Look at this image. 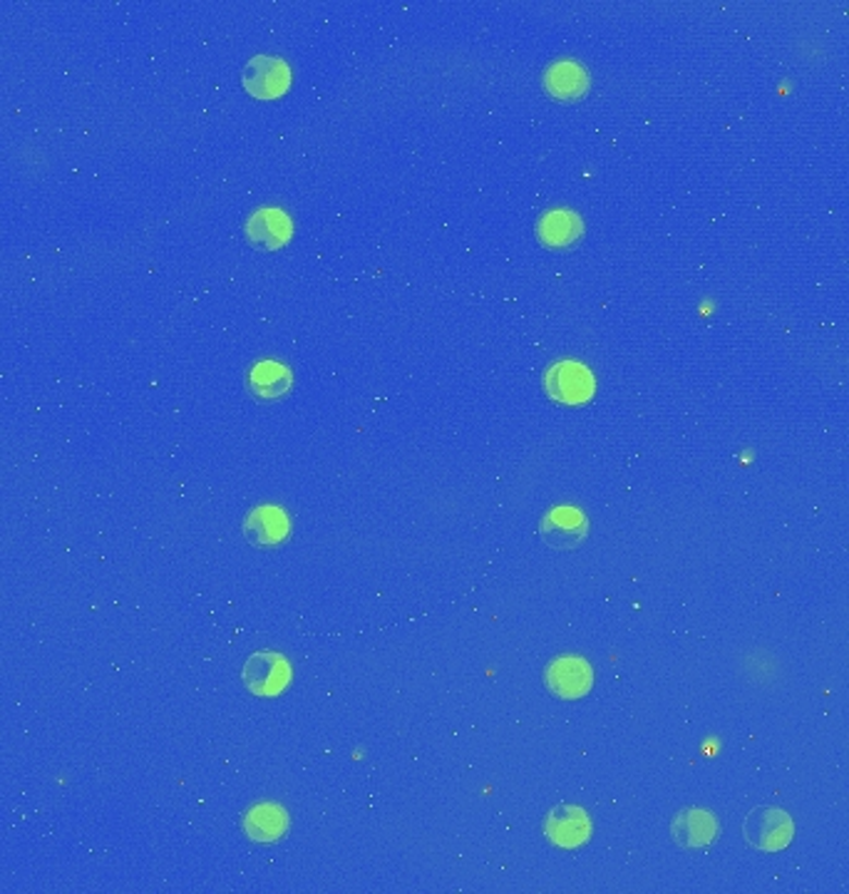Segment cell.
<instances>
[{
	"label": "cell",
	"mask_w": 849,
	"mask_h": 894,
	"mask_svg": "<svg viewBox=\"0 0 849 894\" xmlns=\"http://www.w3.org/2000/svg\"><path fill=\"white\" fill-rule=\"evenodd\" d=\"M745 839L757 849H767V853H775V849H783L790 845L792 839V820L785 810L780 808H755L745 818L743 825Z\"/></svg>",
	"instance_id": "1"
},
{
	"label": "cell",
	"mask_w": 849,
	"mask_h": 894,
	"mask_svg": "<svg viewBox=\"0 0 849 894\" xmlns=\"http://www.w3.org/2000/svg\"><path fill=\"white\" fill-rule=\"evenodd\" d=\"M544 386L554 400L567 402V406H579L594 396L592 373L574 361L554 363L544 378Z\"/></svg>",
	"instance_id": "2"
},
{
	"label": "cell",
	"mask_w": 849,
	"mask_h": 894,
	"mask_svg": "<svg viewBox=\"0 0 849 894\" xmlns=\"http://www.w3.org/2000/svg\"><path fill=\"white\" fill-rule=\"evenodd\" d=\"M291 85V70L281 58L258 56L246 62L244 87L254 97H279Z\"/></svg>",
	"instance_id": "3"
},
{
	"label": "cell",
	"mask_w": 849,
	"mask_h": 894,
	"mask_svg": "<svg viewBox=\"0 0 849 894\" xmlns=\"http://www.w3.org/2000/svg\"><path fill=\"white\" fill-rule=\"evenodd\" d=\"M589 522L577 507H557L542 520V540L554 549H574L586 540Z\"/></svg>",
	"instance_id": "4"
},
{
	"label": "cell",
	"mask_w": 849,
	"mask_h": 894,
	"mask_svg": "<svg viewBox=\"0 0 849 894\" xmlns=\"http://www.w3.org/2000/svg\"><path fill=\"white\" fill-rule=\"evenodd\" d=\"M549 691L559 699H581L594 684V670L579 656H565L551 661L547 668Z\"/></svg>",
	"instance_id": "5"
},
{
	"label": "cell",
	"mask_w": 849,
	"mask_h": 894,
	"mask_svg": "<svg viewBox=\"0 0 849 894\" xmlns=\"http://www.w3.org/2000/svg\"><path fill=\"white\" fill-rule=\"evenodd\" d=\"M547 835L554 845L559 847H579L592 835V822L589 816L577 805H559L547 818Z\"/></svg>",
	"instance_id": "6"
},
{
	"label": "cell",
	"mask_w": 849,
	"mask_h": 894,
	"mask_svg": "<svg viewBox=\"0 0 849 894\" xmlns=\"http://www.w3.org/2000/svg\"><path fill=\"white\" fill-rule=\"evenodd\" d=\"M246 237L262 249H279L291 239V219L281 209H256L246 221Z\"/></svg>",
	"instance_id": "7"
},
{
	"label": "cell",
	"mask_w": 849,
	"mask_h": 894,
	"mask_svg": "<svg viewBox=\"0 0 849 894\" xmlns=\"http://www.w3.org/2000/svg\"><path fill=\"white\" fill-rule=\"evenodd\" d=\"M244 681L256 693H279L289 684V664L276 654H256L244 668Z\"/></svg>",
	"instance_id": "8"
},
{
	"label": "cell",
	"mask_w": 849,
	"mask_h": 894,
	"mask_svg": "<svg viewBox=\"0 0 849 894\" xmlns=\"http://www.w3.org/2000/svg\"><path fill=\"white\" fill-rule=\"evenodd\" d=\"M718 833V822L708 810H683L678 812L674 820V839L683 847H705L715 839Z\"/></svg>",
	"instance_id": "9"
},
{
	"label": "cell",
	"mask_w": 849,
	"mask_h": 894,
	"mask_svg": "<svg viewBox=\"0 0 849 894\" xmlns=\"http://www.w3.org/2000/svg\"><path fill=\"white\" fill-rule=\"evenodd\" d=\"M544 85H547L549 95L557 97V100H577L586 93L589 77L586 70L577 65V62L565 60V62H554L544 75Z\"/></svg>",
	"instance_id": "10"
},
{
	"label": "cell",
	"mask_w": 849,
	"mask_h": 894,
	"mask_svg": "<svg viewBox=\"0 0 849 894\" xmlns=\"http://www.w3.org/2000/svg\"><path fill=\"white\" fill-rule=\"evenodd\" d=\"M581 221L574 212L567 209H554L549 214H544L539 221V237L544 244L549 246H571L581 237Z\"/></svg>",
	"instance_id": "11"
},
{
	"label": "cell",
	"mask_w": 849,
	"mask_h": 894,
	"mask_svg": "<svg viewBox=\"0 0 849 894\" xmlns=\"http://www.w3.org/2000/svg\"><path fill=\"white\" fill-rule=\"evenodd\" d=\"M248 386H252V392L258 398H279L291 388V373L281 363L262 361L254 365L252 375H248Z\"/></svg>",
	"instance_id": "12"
},
{
	"label": "cell",
	"mask_w": 849,
	"mask_h": 894,
	"mask_svg": "<svg viewBox=\"0 0 849 894\" xmlns=\"http://www.w3.org/2000/svg\"><path fill=\"white\" fill-rule=\"evenodd\" d=\"M289 532V520L279 507H258L246 520V534L254 544H276Z\"/></svg>",
	"instance_id": "13"
},
{
	"label": "cell",
	"mask_w": 849,
	"mask_h": 894,
	"mask_svg": "<svg viewBox=\"0 0 849 894\" xmlns=\"http://www.w3.org/2000/svg\"><path fill=\"white\" fill-rule=\"evenodd\" d=\"M286 816L281 808H276V805H258V808L248 816L246 820V827L252 837L256 839H276L283 830H286Z\"/></svg>",
	"instance_id": "14"
}]
</instances>
